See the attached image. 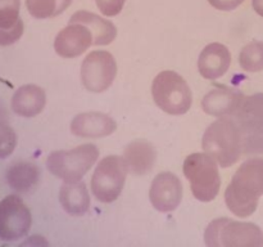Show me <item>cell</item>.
Returning a JSON list of instances; mask_svg holds the SVG:
<instances>
[{
    "mask_svg": "<svg viewBox=\"0 0 263 247\" xmlns=\"http://www.w3.org/2000/svg\"><path fill=\"white\" fill-rule=\"evenodd\" d=\"M263 196V158L247 160L236 170L225 192L229 210L239 218L251 216Z\"/></svg>",
    "mask_w": 263,
    "mask_h": 247,
    "instance_id": "obj_1",
    "label": "cell"
},
{
    "mask_svg": "<svg viewBox=\"0 0 263 247\" xmlns=\"http://www.w3.org/2000/svg\"><path fill=\"white\" fill-rule=\"evenodd\" d=\"M202 148L221 167H230L243 156V140L238 123L233 117H221L205 129Z\"/></svg>",
    "mask_w": 263,
    "mask_h": 247,
    "instance_id": "obj_2",
    "label": "cell"
},
{
    "mask_svg": "<svg viewBox=\"0 0 263 247\" xmlns=\"http://www.w3.org/2000/svg\"><path fill=\"white\" fill-rule=\"evenodd\" d=\"M204 243L208 247H262L263 232L253 223L220 218L207 226Z\"/></svg>",
    "mask_w": 263,
    "mask_h": 247,
    "instance_id": "obj_3",
    "label": "cell"
},
{
    "mask_svg": "<svg viewBox=\"0 0 263 247\" xmlns=\"http://www.w3.org/2000/svg\"><path fill=\"white\" fill-rule=\"evenodd\" d=\"M156 104L168 115H185L193 103V94L184 77L175 71L159 72L152 84Z\"/></svg>",
    "mask_w": 263,
    "mask_h": 247,
    "instance_id": "obj_4",
    "label": "cell"
},
{
    "mask_svg": "<svg viewBox=\"0 0 263 247\" xmlns=\"http://www.w3.org/2000/svg\"><path fill=\"white\" fill-rule=\"evenodd\" d=\"M184 174L190 182L193 196L202 202H210L217 197L221 187L218 164L208 153H193L184 161Z\"/></svg>",
    "mask_w": 263,
    "mask_h": 247,
    "instance_id": "obj_5",
    "label": "cell"
},
{
    "mask_svg": "<svg viewBox=\"0 0 263 247\" xmlns=\"http://www.w3.org/2000/svg\"><path fill=\"white\" fill-rule=\"evenodd\" d=\"M99 157L95 144H82L68 151H54L46 158V167L58 179L79 182Z\"/></svg>",
    "mask_w": 263,
    "mask_h": 247,
    "instance_id": "obj_6",
    "label": "cell"
},
{
    "mask_svg": "<svg viewBox=\"0 0 263 247\" xmlns=\"http://www.w3.org/2000/svg\"><path fill=\"white\" fill-rule=\"evenodd\" d=\"M243 140V154H263V93L244 98L234 116Z\"/></svg>",
    "mask_w": 263,
    "mask_h": 247,
    "instance_id": "obj_7",
    "label": "cell"
},
{
    "mask_svg": "<svg viewBox=\"0 0 263 247\" xmlns=\"http://www.w3.org/2000/svg\"><path fill=\"white\" fill-rule=\"evenodd\" d=\"M127 165L123 156H107L97 165L91 178V192L98 201L110 203L122 193L127 177Z\"/></svg>",
    "mask_w": 263,
    "mask_h": 247,
    "instance_id": "obj_8",
    "label": "cell"
},
{
    "mask_svg": "<svg viewBox=\"0 0 263 247\" xmlns=\"http://www.w3.org/2000/svg\"><path fill=\"white\" fill-rule=\"evenodd\" d=\"M116 75L117 63L107 50L91 51L81 64V81L91 93L105 92L113 84Z\"/></svg>",
    "mask_w": 263,
    "mask_h": 247,
    "instance_id": "obj_9",
    "label": "cell"
},
{
    "mask_svg": "<svg viewBox=\"0 0 263 247\" xmlns=\"http://www.w3.org/2000/svg\"><path fill=\"white\" fill-rule=\"evenodd\" d=\"M31 224V213L20 196L10 195L0 201V241L13 242L23 238Z\"/></svg>",
    "mask_w": 263,
    "mask_h": 247,
    "instance_id": "obj_10",
    "label": "cell"
},
{
    "mask_svg": "<svg viewBox=\"0 0 263 247\" xmlns=\"http://www.w3.org/2000/svg\"><path fill=\"white\" fill-rule=\"evenodd\" d=\"M149 198L153 207L161 213L176 210L182 200L181 180L170 171L159 172L152 182Z\"/></svg>",
    "mask_w": 263,
    "mask_h": 247,
    "instance_id": "obj_11",
    "label": "cell"
},
{
    "mask_svg": "<svg viewBox=\"0 0 263 247\" xmlns=\"http://www.w3.org/2000/svg\"><path fill=\"white\" fill-rule=\"evenodd\" d=\"M244 98L243 92L236 87H215L203 97L202 110L213 117H234Z\"/></svg>",
    "mask_w": 263,
    "mask_h": 247,
    "instance_id": "obj_12",
    "label": "cell"
},
{
    "mask_svg": "<svg viewBox=\"0 0 263 247\" xmlns=\"http://www.w3.org/2000/svg\"><path fill=\"white\" fill-rule=\"evenodd\" d=\"M94 45V36L82 23H69L54 40L57 54L63 58H76Z\"/></svg>",
    "mask_w": 263,
    "mask_h": 247,
    "instance_id": "obj_13",
    "label": "cell"
},
{
    "mask_svg": "<svg viewBox=\"0 0 263 247\" xmlns=\"http://www.w3.org/2000/svg\"><path fill=\"white\" fill-rule=\"evenodd\" d=\"M116 129L115 118L102 112L79 113L71 122V133L81 138H104L115 133Z\"/></svg>",
    "mask_w": 263,
    "mask_h": 247,
    "instance_id": "obj_14",
    "label": "cell"
},
{
    "mask_svg": "<svg viewBox=\"0 0 263 247\" xmlns=\"http://www.w3.org/2000/svg\"><path fill=\"white\" fill-rule=\"evenodd\" d=\"M231 64V53L223 44H208L198 59V69L207 80H216L228 72Z\"/></svg>",
    "mask_w": 263,
    "mask_h": 247,
    "instance_id": "obj_15",
    "label": "cell"
},
{
    "mask_svg": "<svg viewBox=\"0 0 263 247\" xmlns=\"http://www.w3.org/2000/svg\"><path fill=\"white\" fill-rule=\"evenodd\" d=\"M123 158L128 172L135 177H144L153 170L157 160V151L151 142L136 139L126 146Z\"/></svg>",
    "mask_w": 263,
    "mask_h": 247,
    "instance_id": "obj_16",
    "label": "cell"
},
{
    "mask_svg": "<svg viewBox=\"0 0 263 247\" xmlns=\"http://www.w3.org/2000/svg\"><path fill=\"white\" fill-rule=\"evenodd\" d=\"M46 104V94L43 87L33 84L18 87L12 97V111L21 117H35Z\"/></svg>",
    "mask_w": 263,
    "mask_h": 247,
    "instance_id": "obj_17",
    "label": "cell"
},
{
    "mask_svg": "<svg viewBox=\"0 0 263 247\" xmlns=\"http://www.w3.org/2000/svg\"><path fill=\"white\" fill-rule=\"evenodd\" d=\"M59 202L71 216H82L90 208V196L86 184L79 182H64L59 189Z\"/></svg>",
    "mask_w": 263,
    "mask_h": 247,
    "instance_id": "obj_18",
    "label": "cell"
},
{
    "mask_svg": "<svg viewBox=\"0 0 263 247\" xmlns=\"http://www.w3.org/2000/svg\"><path fill=\"white\" fill-rule=\"evenodd\" d=\"M69 23H82L91 31L94 45H108L117 36V28L110 21L87 10H79L69 20Z\"/></svg>",
    "mask_w": 263,
    "mask_h": 247,
    "instance_id": "obj_19",
    "label": "cell"
},
{
    "mask_svg": "<svg viewBox=\"0 0 263 247\" xmlns=\"http://www.w3.org/2000/svg\"><path fill=\"white\" fill-rule=\"evenodd\" d=\"M5 178L13 190L18 193H26L37 185L40 179V170L31 162H17L8 167Z\"/></svg>",
    "mask_w": 263,
    "mask_h": 247,
    "instance_id": "obj_20",
    "label": "cell"
},
{
    "mask_svg": "<svg viewBox=\"0 0 263 247\" xmlns=\"http://www.w3.org/2000/svg\"><path fill=\"white\" fill-rule=\"evenodd\" d=\"M71 4L72 0H26L28 13L36 20L57 17Z\"/></svg>",
    "mask_w": 263,
    "mask_h": 247,
    "instance_id": "obj_21",
    "label": "cell"
},
{
    "mask_svg": "<svg viewBox=\"0 0 263 247\" xmlns=\"http://www.w3.org/2000/svg\"><path fill=\"white\" fill-rule=\"evenodd\" d=\"M239 63L246 72L263 71V41H251L241 49Z\"/></svg>",
    "mask_w": 263,
    "mask_h": 247,
    "instance_id": "obj_22",
    "label": "cell"
},
{
    "mask_svg": "<svg viewBox=\"0 0 263 247\" xmlns=\"http://www.w3.org/2000/svg\"><path fill=\"white\" fill-rule=\"evenodd\" d=\"M21 0H0V28H9L20 20Z\"/></svg>",
    "mask_w": 263,
    "mask_h": 247,
    "instance_id": "obj_23",
    "label": "cell"
},
{
    "mask_svg": "<svg viewBox=\"0 0 263 247\" xmlns=\"http://www.w3.org/2000/svg\"><path fill=\"white\" fill-rule=\"evenodd\" d=\"M17 146L15 131L7 122H0V160L7 158Z\"/></svg>",
    "mask_w": 263,
    "mask_h": 247,
    "instance_id": "obj_24",
    "label": "cell"
},
{
    "mask_svg": "<svg viewBox=\"0 0 263 247\" xmlns=\"http://www.w3.org/2000/svg\"><path fill=\"white\" fill-rule=\"evenodd\" d=\"M23 30H25V26H23V22L21 18L12 27L0 28V46H8L17 43L22 38Z\"/></svg>",
    "mask_w": 263,
    "mask_h": 247,
    "instance_id": "obj_25",
    "label": "cell"
},
{
    "mask_svg": "<svg viewBox=\"0 0 263 247\" xmlns=\"http://www.w3.org/2000/svg\"><path fill=\"white\" fill-rule=\"evenodd\" d=\"M126 0H95L100 12L107 17H115L123 9Z\"/></svg>",
    "mask_w": 263,
    "mask_h": 247,
    "instance_id": "obj_26",
    "label": "cell"
},
{
    "mask_svg": "<svg viewBox=\"0 0 263 247\" xmlns=\"http://www.w3.org/2000/svg\"><path fill=\"white\" fill-rule=\"evenodd\" d=\"M208 3L217 10L230 12V10H234L239 5L243 4L244 0H208Z\"/></svg>",
    "mask_w": 263,
    "mask_h": 247,
    "instance_id": "obj_27",
    "label": "cell"
},
{
    "mask_svg": "<svg viewBox=\"0 0 263 247\" xmlns=\"http://www.w3.org/2000/svg\"><path fill=\"white\" fill-rule=\"evenodd\" d=\"M252 5H253V9L256 10L257 14L263 17V0H252Z\"/></svg>",
    "mask_w": 263,
    "mask_h": 247,
    "instance_id": "obj_28",
    "label": "cell"
}]
</instances>
